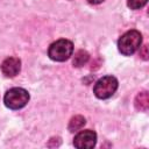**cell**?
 <instances>
[{"label":"cell","instance_id":"cell-10","mask_svg":"<svg viewBox=\"0 0 149 149\" xmlns=\"http://www.w3.org/2000/svg\"><path fill=\"white\" fill-rule=\"evenodd\" d=\"M147 1L148 0H128L127 5L130 9H140L147 3Z\"/></svg>","mask_w":149,"mask_h":149},{"label":"cell","instance_id":"cell-9","mask_svg":"<svg viewBox=\"0 0 149 149\" xmlns=\"http://www.w3.org/2000/svg\"><path fill=\"white\" fill-rule=\"evenodd\" d=\"M85 123H86V120H85L84 116H81V115H76V116H73V118L70 120V122H69V130L72 132V133H73V132H77V130L81 129Z\"/></svg>","mask_w":149,"mask_h":149},{"label":"cell","instance_id":"cell-7","mask_svg":"<svg viewBox=\"0 0 149 149\" xmlns=\"http://www.w3.org/2000/svg\"><path fill=\"white\" fill-rule=\"evenodd\" d=\"M135 108L137 111H147L149 108V94L147 91L140 92L135 98Z\"/></svg>","mask_w":149,"mask_h":149},{"label":"cell","instance_id":"cell-12","mask_svg":"<svg viewBox=\"0 0 149 149\" xmlns=\"http://www.w3.org/2000/svg\"><path fill=\"white\" fill-rule=\"evenodd\" d=\"M90 3H93V5H98V3H101L102 1H105V0H87Z\"/></svg>","mask_w":149,"mask_h":149},{"label":"cell","instance_id":"cell-3","mask_svg":"<svg viewBox=\"0 0 149 149\" xmlns=\"http://www.w3.org/2000/svg\"><path fill=\"white\" fill-rule=\"evenodd\" d=\"M29 101V93L22 87H13L8 90L3 97L5 105L10 109H20Z\"/></svg>","mask_w":149,"mask_h":149},{"label":"cell","instance_id":"cell-8","mask_svg":"<svg viewBox=\"0 0 149 149\" xmlns=\"http://www.w3.org/2000/svg\"><path fill=\"white\" fill-rule=\"evenodd\" d=\"M88 59H90V55H88L87 51H85V50H78L74 54V57H73L72 63H73V65L76 68H80V66L85 65L88 62Z\"/></svg>","mask_w":149,"mask_h":149},{"label":"cell","instance_id":"cell-4","mask_svg":"<svg viewBox=\"0 0 149 149\" xmlns=\"http://www.w3.org/2000/svg\"><path fill=\"white\" fill-rule=\"evenodd\" d=\"M118 90V79L113 76H105L100 78L93 87V93L99 99L111 98Z\"/></svg>","mask_w":149,"mask_h":149},{"label":"cell","instance_id":"cell-1","mask_svg":"<svg viewBox=\"0 0 149 149\" xmlns=\"http://www.w3.org/2000/svg\"><path fill=\"white\" fill-rule=\"evenodd\" d=\"M142 43V35L140 31L133 29L126 31L118 41V49L125 56L133 55Z\"/></svg>","mask_w":149,"mask_h":149},{"label":"cell","instance_id":"cell-6","mask_svg":"<svg viewBox=\"0 0 149 149\" xmlns=\"http://www.w3.org/2000/svg\"><path fill=\"white\" fill-rule=\"evenodd\" d=\"M21 69V61L16 57H8L1 64V71L6 77H15Z\"/></svg>","mask_w":149,"mask_h":149},{"label":"cell","instance_id":"cell-5","mask_svg":"<svg viewBox=\"0 0 149 149\" xmlns=\"http://www.w3.org/2000/svg\"><path fill=\"white\" fill-rule=\"evenodd\" d=\"M95 143H97V134L91 129L79 132L73 139V146L78 149H90L93 148Z\"/></svg>","mask_w":149,"mask_h":149},{"label":"cell","instance_id":"cell-11","mask_svg":"<svg viewBox=\"0 0 149 149\" xmlns=\"http://www.w3.org/2000/svg\"><path fill=\"white\" fill-rule=\"evenodd\" d=\"M140 56L143 58V59H148V45H143L142 47V50L140 51Z\"/></svg>","mask_w":149,"mask_h":149},{"label":"cell","instance_id":"cell-2","mask_svg":"<svg viewBox=\"0 0 149 149\" xmlns=\"http://www.w3.org/2000/svg\"><path fill=\"white\" fill-rule=\"evenodd\" d=\"M73 52V43L69 40L62 38L54 42L48 50V56L55 62H64L70 58Z\"/></svg>","mask_w":149,"mask_h":149}]
</instances>
